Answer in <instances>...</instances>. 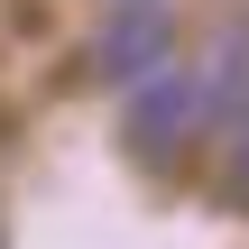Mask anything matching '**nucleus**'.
Instances as JSON below:
<instances>
[{"mask_svg":"<svg viewBox=\"0 0 249 249\" xmlns=\"http://www.w3.org/2000/svg\"><path fill=\"white\" fill-rule=\"evenodd\" d=\"M111 83H139L166 65V0H111V37H102Z\"/></svg>","mask_w":249,"mask_h":249,"instance_id":"obj_1","label":"nucleus"},{"mask_svg":"<svg viewBox=\"0 0 249 249\" xmlns=\"http://www.w3.org/2000/svg\"><path fill=\"white\" fill-rule=\"evenodd\" d=\"M240 176H249V157H240Z\"/></svg>","mask_w":249,"mask_h":249,"instance_id":"obj_3","label":"nucleus"},{"mask_svg":"<svg viewBox=\"0 0 249 249\" xmlns=\"http://www.w3.org/2000/svg\"><path fill=\"white\" fill-rule=\"evenodd\" d=\"M194 111H203V102H194V83H185V74H139L129 148H139V157H166V148H176V129H185Z\"/></svg>","mask_w":249,"mask_h":249,"instance_id":"obj_2","label":"nucleus"}]
</instances>
